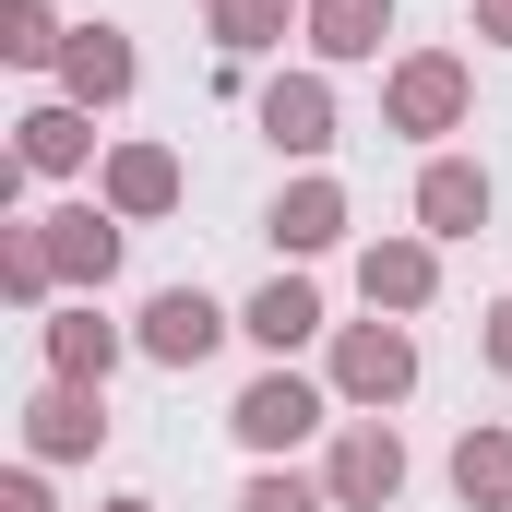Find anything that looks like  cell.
Returning <instances> with one entry per match:
<instances>
[{
  "label": "cell",
  "instance_id": "24",
  "mask_svg": "<svg viewBox=\"0 0 512 512\" xmlns=\"http://www.w3.org/2000/svg\"><path fill=\"white\" fill-rule=\"evenodd\" d=\"M489 358H501V370H512V298H501V310H489Z\"/></svg>",
  "mask_w": 512,
  "mask_h": 512
},
{
  "label": "cell",
  "instance_id": "23",
  "mask_svg": "<svg viewBox=\"0 0 512 512\" xmlns=\"http://www.w3.org/2000/svg\"><path fill=\"white\" fill-rule=\"evenodd\" d=\"M477 36H501V48H512V0H477Z\"/></svg>",
  "mask_w": 512,
  "mask_h": 512
},
{
  "label": "cell",
  "instance_id": "25",
  "mask_svg": "<svg viewBox=\"0 0 512 512\" xmlns=\"http://www.w3.org/2000/svg\"><path fill=\"white\" fill-rule=\"evenodd\" d=\"M108 512H155V501H108Z\"/></svg>",
  "mask_w": 512,
  "mask_h": 512
},
{
  "label": "cell",
  "instance_id": "21",
  "mask_svg": "<svg viewBox=\"0 0 512 512\" xmlns=\"http://www.w3.org/2000/svg\"><path fill=\"white\" fill-rule=\"evenodd\" d=\"M239 512H334V489H310V477H251Z\"/></svg>",
  "mask_w": 512,
  "mask_h": 512
},
{
  "label": "cell",
  "instance_id": "13",
  "mask_svg": "<svg viewBox=\"0 0 512 512\" xmlns=\"http://www.w3.org/2000/svg\"><path fill=\"white\" fill-rule=\"evenodd\" d=\"M358 286H370V310H417L429 298V239H370L358 251Z\"/></svg>",
  "mask_w": 512,
  "mask_h": 512
},
{
  "label": "cell",
  "instance_id": "3",
  "mask_svg": "<svg viewBox=\"0 0 512 512\" xmlns=\"http://www.w3.org/2000/svg\"><path fill=\"white\" fill-rule=\"evenodd\" d=\"M227 429H239L251 453H286V441H310V429H322V393L286 382V370H262V382L239 393V417H227Z\"/></svg>",
  "mask_w": 512,
  "mask_h": 512
},
{
  "label": "cell",
  "instance_id": "14",
  "mask_svg": "<svg viewBox=\"0 0 512 512\" xmlns=\"http://www.w3.org/2000/svg\"><path fill=\"white\" fill-rule=\"evenodd\" d=\"M262 131H274L286 155H322V143H334V96L298 72V84H274V96H262Z\"/></svg>",
  "mask_w": 512,
  "mask_h": 512
},
{
  "label": "cell",
  "instance_id": "6",
  "mask_svg": "<svg viewBox=\"0 0 512 512\" xmlns=\"http://www.w3.org/2000/svg\"><path fill=\"white\" fill-rule=\"evenodd\" d=\"M417 227H429V239H477V227H489V167L441 155V167L417 179Z\"/></svg>",
  "mask_w": 512,
  "mask_h": 512
},
{
  "label": "cell",
  "instance_id": "16",
  "mask_svg": "<svg viewBox=\"0 0 512 512\" xmlns=\"http://www.w3.org/2000/svg\"><path fill=\"white\" fill-rule=\"evenodd\" d=\"M334 227H346V191H334V179H298V191L274 203V251H322Z\"/></svg>",
  "mask_w": 512,
  "mask_h": 512
},
{
  "label": "cell",
  "instance_id": "20",
  "mask_svg": "<svg viewBox=\"0 0 512 512\" xmlns=\"http://www.w3.org/2000/svg\"><path fill=\"white\" fill-rule=\"evenodd\" d=\"M0 48H12V60H48V48H60L48 0H0Z\"/></svg>",
  "mask_w": 512,
  "mask_h": 512
},
{
  "label": "cell",
  "instance_id": "22",
  "mask_svg": "<svg viewBox=\"0 0 512 512\" xmlns=\"http://www.w3.org/2000/svg\"><path fill=\"white\" fill-rule=\"evenodd\" d=\"M0 512H48V489H36V477H12V489H0Z\"/></svg>",
  "mask_w": 512,
  "mask_h": 512
},
{
  "label": "cell",
  "instance_id": "17",
  "mask_svg": "<svg viewBox=\"0 0 512 512\" xmlns=\"http://www.w3.org/2000/svg\"><path fill=\"white\" fill-rule=\"evenodd\" d=\"M251 334L262 346H310V334H322V298H310L298 274H274V286L251 298Z\"/></svg>",
  "mask_w": 512,
  "mask_h": 512
},
{
  "label": "cell",
  "instance_id": "11",
  "mask_svg": "<svg viewBox=\"0 0 512 512\" xmlns=\"http://www.w3.org/2000/svg\"><path fill=\"white\" fill-rule=\"evenodd\" d=\"M108 203H120V215H167V203H179V155H167V143H120V155H108Z\"/></svg>",
  "mask_w": 512,
  "mask_h": 512
},
{
  "label": "cell",
  "instance_id": "19",
  "mask_svg": "<svg viewBox=\"0 0 512 512\" xmlns=\"http://www.w3.org/2000/svg\"><path fill=\"white\" fill-rule=\"evenodd\" d=\"M286 12H298V0H215V36H227V48H274Z\"/></svg>",
  "mask_w": 512,
  "mask_h": 512
},
{
  "label": "cell",
  "instance_id": "5",
  "mask_svg": "<svg viewBox=\"0 0 512 512\" xmlns=\"http://www.w3.org/2000/svg\"><path fill=\"white\" fill-rule=\"evenodd\" d=\"M36 251H48V274H72V286H108V274H120V227H108L96 203H72V215L36 227Z\"/></svg>",
  "mask_w": 512,
  "mask_h": 512
},
{
  "label": "cell",
  "instance_id": "4",
  "mask_svg": "<svg viewBox=\"0 0 512 512\" xmlns=\"http://www.w3.org/2000/svg\"><path fill=\"white\" fill-rule=\"evenodd\" d=\"M334 382L358 393V405H393V393L417 382V346H405V322H358V334L334 346Z\"/></svg>",
  "mask_w": 512,
  "mask_h": 512
},
{
  "label": "cell",
  "instance_id": "9",
  "mask_svg": "<svg viewBox=\"0 0 512 512\" xmlns=\"http://www.w3.org/2000/svg\"><path fill=\"white\" fill-rule=\"evenodd\" d=\"M453 120H465V60H441V48L405 60L393 72V131H453Z\"/></svg>",
  "mask_w": 512,
  "mask_h": 512
},
{
  "label": "cell",
  "instance_id": "8",
  "mask_svg": "<svg viewBox=\"0 0 512 512\" xmlns=\"http://www.w3.org/2000/svg\"><path fill=\"white\" fill-rule=\"evenodd\" d=\"M60 84H72V108H108V96H131V36H120V24H72Z\"/></svg>",
  "mask_w": 512,
  "mask_h": 512
},
{
  "label": "cell",
  "instance_id": "12",
  "mask_svg": "<svg viewBox=\"0 0 512 512\" xmlns=\"http://www.w3.org/2000/svg\"><path fill=\"white\" fill-rule=\"evenodd\" d=\"M453 489H465V512H512V429H465L453 441Z\"/></svg>",
  "mask_w": 512,
  "mask_h": 512
},
{
  "label": "cell",
  "instance_id": "2",
  "mask_svg": "<svg viewBox=\"0 0 512 512\" xmlns=\"http://www.w3.org/2000/svg\"><path fill=\"white\" fill-rule=\"evenodd\" d=\"M393 489H405V441H393L382 417L346 429V441H334V512H382Z\"/></svg>",
  "mask_w": 512,
  "mask_h": 512
},
{
  "label": "cell",
  "instance_id": "10",
  "mask_svg": "<svg viewBox=\"0 0 512 512\" xmlns=\"http://www.w3.org/2000/svg\"><path fill=\"white\" fill-rule=\"evenodd\" d=\"M393 36V0H310V48L322 60H382Z\"/></svg>",
  "mask_w": 512,
  "mask_h": 512
},
{
  "label": "cell",
  "instance_id": "18",
  "mask_svg": "<svg viewBox=\"0 0 512 512\" xmlns=\"http://www.w3.org/2000/svg\"><path fill=\"white\" fill-rule=\"evenodd\" d=\"M24 167H48V179H60V167H84V143H96V131H84V108H24Z\"/></svg>",
  "mask_w": 512,
  "mask_h": 512
},
{
  "label": "cell",
  "instance_id": "7",
  "mask_svg": "<svg viewBox=\"0 0 512 512\" xmlns=\"http://www.w3.org/2000/svg\"><path fill=\"white\" fill-rule=\"evenodd\" d=\"M24 441H36V453H96V441H108V405H96V382H48L36 405H24Z\"/></svg>",
  "mask_w": 512,
  "mask_h": 512
},
{
  "label": "cell",
  "instance_id": "15",
  "mask_svg": "<svg viewBox=\"0 0 512 512\" xmlns=\"http://www.w3.org/2000/svg\"><path fill=\"white\" fill-rule=\"evenodd\" d=\"M48 370H60V382H108V370H120V334H108L96 310H60V322H48Z\"/></svg>",
  "mask_w": 512,
  "mask_h": 512
},
{
  "label": "cell",
  "instance_id": "1",
  "mask_svg": "<svg viewBox=\"0 0 512 512\" xmlns=\"http://www.w3.org/2000/svg\"><path fill=\"white\" fill-rule=\"evenodd\" d=\"M215 346H227V310H215L203 286H167V298L143 310V358H155V370H203Z\"/></svg>",
  "mask_w": 512,
  "mask_h": 512
}]
</instances>
